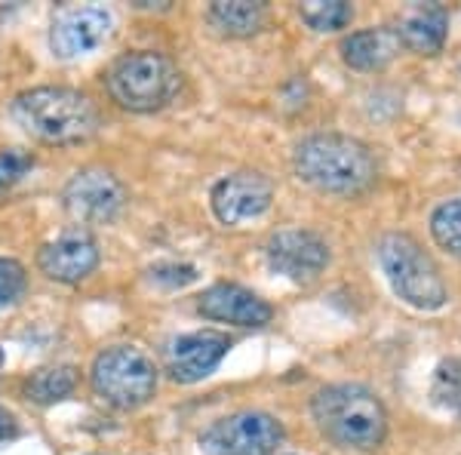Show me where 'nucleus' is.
Masks as SVG:
<instances>
[{
  "label": "nucleus",
  "mask_w": 461,
  "mask_h": 455,
  "mask_svg": "<svg viewBox=\"0 0 461 455\" xmlns=\"http://www.w3.org/2000/svg\"><path fill=\"white\" fill-rule=\"evenodd\" d=\"M430 234L452 256H461V197L440 204L430 215Z\"/></svg>",
  "instance_id": "aec40b11"
},
{
  "label": "nucleus",
  "mask_w": 461,
  "mask_h": 455,
  "mask_svg": "<svg viewBox=\"0 0 461 455\" xmlns=\"http://www.w3.org/2000/svg\"><path fill=\"white\" fill-rule=\"evenodd\" d=\"M430 400L437 406L461 413V360H443L430 382Z\"/></svg>",
  "instance_id": "412c9836"
},
{
  "label": "nucleus",
  "mask_w": 461,
  "mask_h": 455,
  "mask_svg": "<svg viewBox=\"0 0 461 455\" xmlns=\"http://www.w3.org/2000/svg\"><path fill=\"white\" fill-rule=\"evenodd\" d=\"M284 440V424L262 409H240L212 422L200 434L203 455H271Z\"/></svg>",
  "instance_id": "0eeeda50"
},
{
  "label": "nucleus",
  "mask_w": 461,
  "mask_h": 455,
  "mask_svg": "<svg viewBox=\"0 0 461 455\" xmlns=\"http://www.w3.org/2000/svg\"><path fill=\"white\" fill-rule=\"evenodd\" d=\"M182 89V71L176 62L154 50H139L117 59L108 71V93L126 111L151 114L167 108Z\"/></svg>",
  "instance_id": "39448f33"
},
{
  "label": "nucleus",
  "mask_w": 461,
  "mask_h": 455,
  "mask_svg": "<svg viewBox=\"0 0 461 455\" xmlns=\"http://www.w3.org/2000/svg\"><path fill=\"white\" fill-rule=\"evenodd\" d=\"M111 28H114V13L108 6H65L53 19V28H50V50H53L56 59H65V62L89 56L108 41Z\"/></svg>",
  "instance_id": "6e6552de"
},
{
  "label": "nucleus",
  "mask_w": 461,
  "mask_h": 455,
  "mask_svg": "<svg viewBox=\"0 0 461 455\" xmlns=\"http://www.w3.org/2000/svg\"><path fill=\"white\" fill-rule=\"evenodd\" d=\"M13 121L47 145H77L95 136L102 117L86 93L71 86H34L13 99Z\"/></svg>",
  "instance_id": "f257e3e1"
},
{
  "label": "nucleus",
  "mask_w": 461,
  "mask_h": 455,
  "mask_svg": "<svg viewBox=\"0 0 461 455\" xmlns=\"http://www.w3.org/2000/svg\"><path fill=\"white\" fill-rule=\"evenodd\" d=\"M28 287L25 268L16 259H0V311L16 305Z\"/></svg>",
  "instance_id": "4be33fe9"
},
{
  "label": "nucleus",
  "mask_w": 461,
  "mask_h": 455,
  "mask_svg": "<svg viewBox=\"0 0 461 455\" xmlns=\"http://www.w3.org/2000/svg\"><path fill=\"white\" fill-rule=\"evenodd\" d=\"M37 268L56 283H80L99 268V246L89 234L71 231L37 252Z\"/></svg>",
  "instance_id": "4468645a"
},
{
  "label": "nucleus",
  "mask_w": 461,
  "mask_h": 455,
  "mask_svg": "<svg viewBox=\"0 0 461 455\" xmlns=\"http://www.w3.org/2000/svg\"><path fill=\"white\" fill-rule=\"evenodd\" d=\"M317 428L341 450L373 452L388 434V413L382 400L363 385H326L311 403Z\"/></svg>",
  "instance_id": "7ed1b4c3"
},
{
  "label": "nucleus",
  "mask_w": 461,
  "mask_h": 455,
  "mask_svg": "<svg viewBox=\"0 0 461 455\" xmlns=\"http://www.w3.org/2000/svg\"><path fill=\"white\" fill-rule=\"evenodd\" d=\"M19 434V422L16 415L10 413V409L0 406V443H6V440H13Z\"/></svg>",
  "instance_id": "393cba45"
},
{
  "label": "nucleus",
  "mask_w": 461,
  "mask_h": 455,
  "mask_svg": "<svg viewBox=\"0 0 461 455\" xmlns=\"http://www.w3.org/2000/svg\"><path fill=\"white\" fill-rule=\"evenodd\" d=\"M62 200L71 219L86 222V225H105V222L121 215L126 204V188L108 169H80L65 185Z\"/></svg>",
  "instance_id": "1a4fd4ad"
},
{
  "label": "nucleus",
  "mask_w": 461,
  "mask_h": 455,
  "mask_svg": "<svg viewBox=\"0 0 461 455\" xmlns=\"http://www.w3.org/2000/svg\"><path fill=\"white\" fill-rule=\"evenodd\" d=\"M206 19L225 37H252L265 28L267 6L256 0H219L206 10Z\"/></svg>",
  "instance_id": "f3484780"
},
{
  "label": "nucleus",
  "mask_w": 461,
  "mask_h": 455,
  "mask_svg": "<svg viewBox=\"0 0 461 455\" xmlns=\"http://www.w3.org/2000/svg\"><path fill=\"white\" fill-rule=\"evenodd\" d=\"M197 314L230 326H265L271 323L274 308L262 296H256L240 283H215V287L200 293Z\"/></svg>",
  "instance_id": "ddd939ff"
},
{
  "label": "nucleus",
  "mask_w": 461,
  "mask_h": 455,
  "mask_svg": "<svg viewBox=\"0 0 461 455\" xmlns=\"http://www.w3.org/2000/svg\"><path fill=\"white\" fill-rule=\"evenodd\" d=\"M34 167V158L19 148H10V151H0V188H10L16 185L28 169Z\"/></svg>",
  "instance_id": "5701e85b"
},
{
  "label": "nucleus",
  "mask_w": 461,
  "mask_h": 455,
  "mask_svg": "<svg viewBox=\"0 0 461 455\" xmlns=\"http://www.w3.org/2000/svg\"><path fill=\"white\" fill-rule=\"evenodd\" d=\"M271 200V178H265L262 173H252V169L219 178L210 194V206L221 225H243L249 219H258L262 213H267Z\"/></svg>",
  "instance_id": "9b49d317"
},
{
  "label": "nucleus",
  "mask_w": 461,
  "mask_h": 455,
  "mask_svg": "<svg viewBox=\"0 0 461 455\" xmlns=\"http://www.w3.org/2000/svg\"><path fill=\"white\" fill-rule=\"evenodd\" d=\"M230 339L219 330H197L188 335H178L169 341L163 354V369L178 385H194L200 378L212 376L215 367L225 360Z\"/></svg>",
  "instance_id": "9d476101"
},
{
  "label": "nucleus",
  "mask_w": 461,
  "mask_h": 455,
  "mask_svg": "<svg viewBox=\"0 0 461 455\" xmlns=\"http://www.w3.org/2000/svg\"><path fill=\"white\" fill-rule=\"evenodd\" d=\"M378 265L388 278L393 296L415 311H440L449 302V289L434 259L409 234H384L375 246Z\"/></svg>",
  "instance_id": "20e7f679"
},
{
  "label": "nucleus",
  "mask_w": 461,
  "mask_h": 455,
  "mask_svg": "<svg viewBox=\"0 0 461 455\" xmlns=\"http://www.w3.org/2000/svg\"><path fill=\"white\" fill-rule=\"evenodd\" d=\"M151 278L158 283L169 280V287H185V283H191L197 278V271L191 265H158L151 271Z\"/></svg>",
  "instance_id": "b1692460"
},
{
  "label": "nucleus",
  "mask_w": 461,
  "mask_h": 455,
  "mask_svg": "<svg viewBox=\"0 0 461 455\" xmlns=\"http://www.w3.org/2000/svg\"><path fill=\"white\" fill-rule=\"evenodd\" d=\"M299 16L314 32H339V28L351 25L354 6L345 0H308L299 6Z\"/></svg>",
  "instance_id": "6ab92c4d"
},
{
  "label": "nucleus",
  "mask_w": 461,
  "mask_h": 455,
  "mask_svg": "<svg viewBox=\"0 0 461 455\" xmlns=\"http://www.w3.org/2000/svg\"><path fill=\"white\" fill-rule=\"evenodd\" d=\"M393 32L400 37V47L412 50L419 56H434L440 53L446 43L449 16H446L440 6H419V10H409Z\"/></svg>",
  "instance_id": "2eb2a0df"
},
{
  "label": "nucleus",
  "mask_w": 461,
  "mask_h": 455,
  "mask_svg": "<svg viewBox=\"0 0 461 455\" xmlns=\"http://www.w3.org/2000/svg\"><path fill=\"white\" fill-rule=\"evenodd\" d=\"M267 265L277 274H284L289 280L311 283L320 278L326 265H330V246L323 237H317L314 231H299V228H286L267 241L265 246Z\"/></svg>",
  "instance_id": "f8f14e48"
},
{
  "label": "nucleus",
  "mask_w": 461,
  "mask_h": 455,
  "mask_svg": "<svg viewBox=\"0 0 461 455\" xmlns=\"http://www.w3.org/2000/svg\"><path fill=\"white\" fill-rule=\"evenodd\" d=\"M293 167L302 182L330 194H357L369 188L378 173L369 145L341 132H314L302 139L295 145Z\"/></svg>",
  "instance_id": "f03ea898"
},
{
  "label": "nucleus",
  "mask_w": 461,
  "mask_h": 455,
  "mask_svg": "<svg viewBox=\"0 0 461 455\" xmlns=\"http://www.w3.org/2000/svg\"><path fill=\"white\" fill-rule=\"evenodd\" d=\"M74 387H77V369L62 363V367L37 369L25 382V397L32 403H41V406H50V403L68 397Z\"/></svg>",
  "instance_id": "a211bd4d"
},
{
  "label": "nucleus",
  "mask_w": 461,
  "mask_h": 455,
  "mask_svg": "<svg viewBox=\"0 0 461 455\" xmlns=\"http://www.w3.org/2000/svg\"><path fill=\"white\" fill-rule=\"evenodd\" d=\"M95 397L114 409H139L158 394V367L136 345H111L93 360L89 369Z\"/></svg>",
  "instance_id": "423d86ee"
},
{
  "label": "nucleus",
  "mask_w": 461,
  "mask_h": 455,
  "mask_svg": "<svg viewBox=\"0 0 461 455\" xmlns=\"http://www.w3.org/2000/svg\"><path fill=\"white\" fill-rule=\"evenodd\" d=\"M397 53L400 37L393 28H366V32H354L341 41V59L357 71L384 68Z\"/></svg>",
  "instance_id": "dca6fc26"
}]
</instances>
